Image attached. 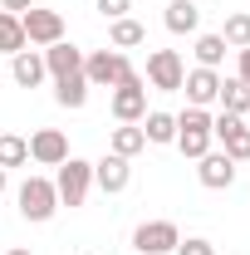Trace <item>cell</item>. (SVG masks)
<instances>
[{"mask_svg":"<svg viewBox=\"0 0 250 255\" xmlns=\"http://www.w3.org/2000/svg\"><path fill=\"white\" fill-rule=\"evenodd\" d=\"M84 79H89V89H118V84H132L142 74L127 64L123 49H94V54H84Z\"/></svg>","mask_w":250,"mask_h":255,"instance_id":"1","label":"cell"},{"mask_svg":"<svg viewBox=\"0 0 250 255\" xmlns=\"http://www.w3.org/2000/svg\"><path fill=\"white\" fill-rule=\"evenodd\" d=\"M211 142H216V132H211V113H206V108H187V113L177 118V147H182L187 157H206Z\"/></svg>","mask_w":250,"mask_h":255,"instance_id":"2","label":"cell"},{"mask_svg":"<svg viewBox=\"0 0 250 255\" xmlns=\"http://www.w3.org/2000/svg\"><path fill=\"white\" fill-rule=\"evenodd\" d=\"M89 187H94V162H84V157H64V162H59V177H54L59 206H84Z\"/></svg>","mask_w":250,"mask_h":255,"instance_id":"3","label":"cell"},{"mask_svg":"<svg viewBox=\"0 0 250 255\" xmlns=\"http://www.w3.org/2000/svg\"><path fill=\"white\" fill-rule=\"evenodd\" d=\"M182 79H187V64H182L177 49H152V54H147V89H157V94H177Z\"/></svg>","mask_w":250,"mask_h":255,"instance_id":"4","label":"cell"},{"mask_svg":"<svg viewBox=\"0 0 250 255\" xmlns=\"http://www.w3.org/2000/svg\"><path fill=\"white\" fill-rule=\"evenodd\" d=\"M59 211V191L49 177H30L25 187H20V216L25 221H49Z\"/></svg>","mask_w":250,"mask_h":255,"instance_id":"5","label":"cell"},{"mask_svg":"<svg viewBox=\"0 0 250 255\" xmlns=\"http://www.w3.org/2000/svg\"><path fill=\"white\" fill-rule=\"evenodd\" d=\"M211 132H216V142L226 147L231 162H250V123H246V118L216 113V118H211Z\"/></svg>","mask_w":250,"mask_h":255,"instance_id":"6","label":"cell"},{"mask_svg":"<svg viewBox=\"0 0 250 255\" xmlns=\"http://www.w3.org/2000/svg\"><path fill=\"white\" fill-rule=\"evenodd\" d=\"M132 246H137V255H167L182 246V231H177V221H142L132 231Z\"/></svg>","mask_w":250,"mask_h":255,"instance_id":"7","label":"cell"},{"mask_svg":"<svg viewBox=\"0 0 250 255\" xmlns=\"http://www.w3.org/2000/svg\"><path fill=\"white\" fill-rule=\"evenodd\" d=\"M20 25H25V39L39 44V49H49V44L64 39V15H59V10H39V5H30V10L20 15Z\"/></svg>","mask_w":250,"mask_h":255,"instance_id":"8","label":"cell"},{"mask_svg":"<svg viewBox=\"0 0 250 255\" xmlns=\"http://www.w3.org/2000/svg\"><path fill=\"white\" fill-rule=\"evenodd\" d=\"M127 182H132V167H127V157L108 152V157H98V162H94V187L103 191V196H118V191H127Z\"/></svg>","mask_w":250,"mask_h":255,"instance_id":"9","label":"cell"},{"mask_svg":"<svg viewBox=\"0 0 250 255\" xmlns=\"http://www.w3.org/2000/svg\"><path fill=\"white\" fill-rule=\"evenodd\" d=\"M142 113H147V89H142V79L118 84V89H113V118H118V123H142Z\"/></svg>","mask_w":250,"mask_h":255,"instance_id":"10","label":"cell"},{"mask_svg":"<svg viewBox=\"0 0 250 255\" xmlns=\"http://www.w3.org/2000/svg\"><path fill=\"white\" fill-rule=\"evenodd\" d=\"M30 157L39 162V167H59V162L69 157V137H64L59 128H39L30 137Z\"/></svg>","mask_w":250,"mask_h":255,"instance_id":"11","label":"cell"},{"mask_svg":"<svg viewBox=\"0 0 250 255\" xmlns=\"http://www.w3.org/2000/svg\"><path fill=\"white\" fill-rule=\"evenodd\" d=\"M182 94L191 98V108H206V103H216V94H221V74L196 64L187 79H182Z\"/></svg>","mask_w":250,"mask_h":255,"instance_id":"12","label":"cell"},{"mask_svg":"<svg viewBox=\"0 0 250 255\" xmlns=\"http://www.w3.org/2000/svg\"><path fill=\"white\" fill-rule=\"evenodd\" d=\"M201 167H196V177H201V187L206 191H226L231 182H236V162L226 157V152H206V157H196Z\"/></svg>","mask_w":250,"mask_h":255,"instance_id":"13","label":"cell"},{"mask_svg":"<svg viewBox=\"0 0 250 255\" xmlns=\"http://www.w3.org/2000/svg\"><path fill=\"white\" fill-rule=\"evenodd\" d=\"M10 79H15L20 89H39V84L49 79V69H44V54H39V49H20V54L10 59Z\"/></svg>","mask_w":250,"mask_h":255,"instance_id":"14","label":"cell"},{"mask_svg":"<svg viewBox=\"0 0 250 255\" xmlns=\"http://www.w3.org/2000/svg\"><path fill=\"white\" fill-rule=\"evenodd\" d=\"M44 54V69H49V79H69V74H84V49H74V44H49V49H39Z\"/></svg>","mask_w":250,"mask_h":255,"instance_id":"15","label":"cell"},{"mask_svg":"<svg viewBox=\"0 0 250 255\" xmlns=\"http://www.w3.org/2000/svg\"><path fill=\"white\" fill-rule=\"evenodd\" d=\"M216 103H221V113H236V118H246V113H250V84H241V79H221Z\"/></svg>","mask_w":250,"mask_h":255,"instance_id":"16","label":"cell"},{"mask_svg":"<svg viewBox=\"0 0 250 255\" xmlns=\"http://www.w3.org/2000/svg\"><path fill=\"white\" fill-rule=\"evenodd\" d=\"M162 20H167V30H172V34H191L196 25H201V10H196V0H172Z\"/></svg>","mask_w":250,"mask_h":255,"instance_id":"17","label":"cell"},{"mask_svg":"<svg viewBox=\"0 0 250 255\" xmlns=\"http://www.w3.org/2000/svg\"><path fill=\"white\" fill-rule=\"evenodd\" d=\"M54 103H59V108H84V103H89V79H84V74L54 79Z\"/></svg>","mask_w":250,"mask_h":255,"instance_id":"18","label":"cell"},{"mask_svg":"<svg viewBox=\"0 0 250 255\" xmlns=\"http://www.w3.org/2000/svg\"><path fill=\"white\" fill-rule=\"evenodd\" d=\"M20 49H30V39H25V25H20V15H10V10H0V54H20Z\"/></svg>","mask_w":250,"mask_h":255,"instance_id":"19","label":"cell"},{"mask_svg":"<svg viewBox=\"0 0 250 255\" xmlns=\"http://www.w3.org/2000/svg\"><path fill=\"white\" fill-rule=\"evenodd\" d=\"M142 137L147 142H177V118L172 113H142Z\"/></svg>","mask_w":250,"mask_h":255,"instance_id":"20","label":"cell"},{"mask_svg":"<svg viewBox=\"0 0 250 255\" xmlns=\"http://www.w3.org/2000/svg\"><path fill=\"white\" fill-rule=\"evenodd\" d=\"M30 162V137H20V132H0V167L10 172V167H25Z\"/></svg>","mask_w":250,"mask_h":255,"instance_id":"21","label":"cell"},{"mask_svg":"<svg viewBox=\"0 0 250 255\" xmlns=\"http://www.w3.org/2000/svg\"><path fill=\"white\" fill-rule=\"evenodd\" d=\"M142 147H147V137H142V128L137 123H123V128H113V152H118V157H137V152H142Z\"/></svg>","mask_w":250,"mask_h":255,"instance_id":"22","label":"cell"},{"mask_svg":"<svg viewBox=\"0 0 250 255\" xmlns=\"http://www.w3.org/2000/svg\"><path fill=\"white\" fill-rule=\"evenodd\" d=\"M108 39H113V49H137V44L147 39V30H142V25H137L132 15H123V20H113Z\"/></svg>","mask_w":250,"mask_h":255,"instance_id":"23","label":"cell"},{"mask_svg":"<svg viewBox=\"0 0 250 255\" xmlns=\"http://www.w3.org/2000/svg\"><path fill=\"white\" fill-rule=\"evenodd\" d=\"M221 39H226L231 49H246V44H250V10L226 15V30H221Z\"/></svg>","mask_w":250,"mask_h":255,"instance_id":"24","label":"cell"},{"mask_svg":"<svg viewBox=\"0 0 250 255\" xmlns=\"http://www.w3.org/2000/svg\"><path fill=\"white\" fill-rule=\"evenodd\" d=\"M226 49H231V44H226L221 34H201V39H196V64H201V69H216V64L226 59Z\"/></svg>","mask_w":250,"mask_h":255,"instance_id":"25","label":"cell"},{"mask_svg":"<svg viewBox=\"0 0 250 255\" xmlns=\"http://www.w3.org/2000/svg\"><path fill=\"white\" fill-rule=\"evenodd\" d=\"M177 255H216V246H211L206 236H191V241H182V246H177Z\"/></svg>","mask_w":250,"mask_h":255,"instance_id":"26","label":"cell"},{"mask_svg":"<svg viewBox=\"0 0 250 255\" xmlns=\"http://www.w3.org/2000/svg\"><path fill=\"white\" fill-rule=\"evenodd\" d=\"M127 10H132V0H98V15L103 20H123Z\"/></svg>","mask_w":250,"mask_h":255,"instance_id":"27","label":"cell"},{"mask_svg":"<svg viewBox=\"0 0 250 255\" xmlns=\"http://www.w3.org/2000/svg\"><path fill=\"white\" fill-rule=\"evenodd\" d=\"M236 54H241V64H236V79H241V84H250V44H246V49H236Z\"/></svg>","mask_w":250,"mask_h":255,"instance_id":"28","label":"cell"},{"mask_svg":"<svg viewBox=\"0 0 250 255\" xmlns=\"http://www.w3.org/2000/svg\"><path fill=\"white\" fill-rule=\"evenodd\" d=\"M34 0H0V10H10V15H25Z\"/></svg>","mask_w":250,"mask_h":255,"instance_id":"29","label":"cell"},{"mask_svg":"<svg viewBox=\"0 0 250 255\" xmlns=\"http://www.w3.org/2000/svg\"><path fill=\"white\" fill-rule=\"evenodd\" d=\"M5 255H30V251H25V246H15V251H5Z\"/></svg>","mask_w":250,"mask_h":255,"instance_id":"30","label":"cell"},{"mask_svg":"<svg viewBox=\"0 0 250 255\" xmlns=\"http://www.w3.org/2000/svg\"><path fill=\"white\" fill-rule=\"evenodd\" d=\"M0 191H5V167H0Z\"/></svg>","mask_w":250,"mask_h":255,"instance_id":"31","label":"cell"},{"mask_svg":"<svg viewBox=\"0 0 250 255\" xmlns=\"http://www.w3.org/2000/svg\"><path fill=\"white\" fill-rule=\"evenodd\" d=\"M103 255H113V251H103Z\"/></svg>","mask_w":250,"mask_h":255,"instance_id":"32","label":"cell"}]
</instances>
